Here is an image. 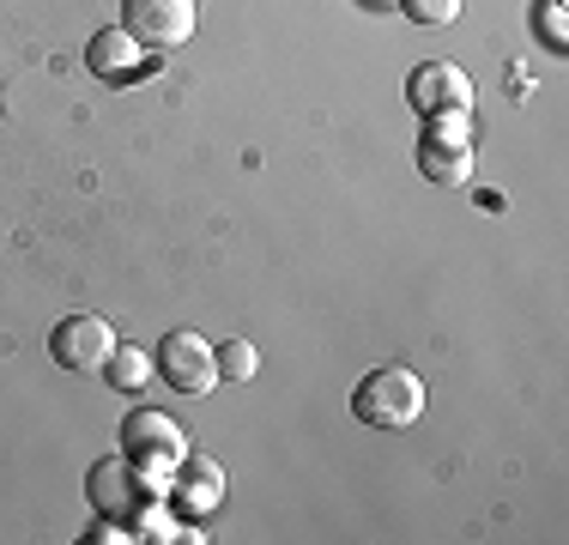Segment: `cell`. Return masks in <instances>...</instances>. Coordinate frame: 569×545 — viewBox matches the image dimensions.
Here are the masks:
<instances>
[{"instance_id":"6da1fadb","label":"cell","mask_w":569,"mask_h":545,"mask_svg":"<svg viewBox=\"0 0 569 545\" xmlns=\"http://www.w3.org/2000/svg\"><path fill=\"white\" fill-rule=\"evenodd\" d=\"M351 413L370 430H406L425 418V382H418L406 364H388V370H370L351 388Z\"/></svg>"},{"instance_id":"7a4b0ae2","label":"cell","mask_w":569,"mask_h":545,"mask_svg":"<svg viewBox=\"0 0 569 545\" xmlns=\"http://www.w3.org/2000/svg\"><path fill=\"white\" fill-rule=\"evenodd\" d=\"M152 370L176 394H212V388H219V351H212L194 327H176V334L158 339Z\"/></svg>"},{"instance_id":"3957f363","label":"cell","mask_w":569,"mask_h":545,"mask_svg":"<svg viewBox=\"0 0 569 545\" xmlns=\"http://www.w3.org/2000/svg\"><path fill=\"white\" fill-rule=\"evenodd\" d=\"M194 24H200L194 0H121V31H128L140 49L170 54V49H182L188 37H194Z\"/></svg>"},{"instance_id":"277c9868","label":"cell","mask_w":569,"mask_h":545,"mask_svg":"<svg viewBox=\"0 0 569 545\" xmlns=\"http://www.w3.org/2000/svg\"><path fill=\"white\" fill-rule=\"evenodd\" d=\"M116 351V327L103 316H61L49 327V358L73 376H98Z\"/></svg>"},{"instance_id":"5b68a950","label":"cell","mask_w":569,"mask_h":545,"mask_svg":"<svg viewBox=\"0 0 569 545\" xmlns=\"http://www.w3.org/2000/svg\"><path fill=\"white\" fill-rule=\"evenodd\" d=\"M406 98H412L418 116H437V109H467L472 103V79L460 73L455 61H418L412 79H406Z\"/></svg>"},{"instance_id":"8992f818","label":"cell","mask_w":569,"mask_h":545,"mask_svg":"<svg viewBox=\"0 0 569 545\" xmlns=\"http://www.w3.org/2000/svg\"><path fill=\"white\" fill-rule=\"evenodd\" d=\"M121 443H128V455H140L146 467H176V460L188 455L182 425L164 413H133L128 425H121Z\"/></svg>"},{"instance_id":"52a82bcc","label":"cell","mask_w":569,"mask_h":545,"mask_svg":"<svg viewBox=\"0 0 569 545\" xmlns=\"http://www.w3.org/2000/svg\"><path fill=\"white\" fill-rule=\"evenodd\" d=\"M176 503H182L188 515L219 509V503H224V473H219V460H207V455H182V460H176Z\"/></svg>"},{"instance_id":"ba28073f","label":"cell","mask_w":569,"mask_h":545,"mask_svg":"<svg viewBox=\"0 0 569 545\" xmlns=\"http://www.w3.org/2000/svg\"><path fill=\"white\" fill-rule=\"evenodd\" d=\"M418 170H425L437 188H460L472 176V146L449 140V133H425V146H418Z\"/></svg>"},{"instance_id":"9c48e42d","label":"cell","mask_w":569,"mask_h":545,"mask_svg":"<svg viewBox=\"0 0 569 545\" xmlns=\"http://www.w3.org/2000/svg\"><path fill=\"white\" fill-rule=\"evenodd\" d=\"M86 490H91V509H103V515H128L133 503H140V490H133V460H98L91 467V479H86Z\"/></svg>"},{"instance_id":"30bf717a","label":"cell","mask_w":569,"mask_h":545,"mask_svg":"<svg viewBox=\"0 0 569 545\" xmlns=\"http://www.w3.org/2000/svg\"><path fill=\"white\" fill-rule=\"evenodd\" d=\"M140 61H146V49L133 43L128 31H98V37H91V67H98V73H110V79H128Z\"/></svg>"},{"instance_id":"8fae6325","label":"cell","mask_w":569,"mask_h":545,"mask_svg":"<svg viewBox=\"0 0 569 545\" xmlns=\"http://www.w3.org/2000/svg\"><path fill=\"white\" fill-rule=\"evenodd\" d=\"M103 376H110V388H121V394H140L146 376H158V370H152V358H146V346H121V339H116Z\"/></svg>"},{"instance_id":"7c38bea8","label":"cell","mask_w":569,"mask_h":545,"mask_svg":"<svg viewBox=\"0 0 569 545\" xmlns=\"http://www.w3.org/2000/svg\"><path fill=\"white\" fill-rule=\"evenodd\" d=\"M254 370H261V351H254L249 339H230V346L219 351V376L224 382H249Z\"/></svg>"},{"instance_id":"4fadbf2b","label":"cell","mask_w":569,"mask_h":545,"mask_svg":"<svg viewBox=\"0 0 569 545\" xmlns=\"http://www.w3.org/2000/svg\"><path fill=\"white\" fill-rule=\"evenodd\" d=\"M400 7H406V19H418V24H449L460 12V0H400Z\"/></svg>"}]
</instances>
